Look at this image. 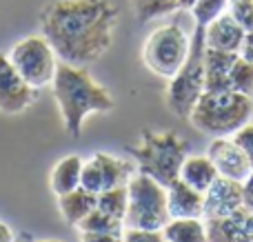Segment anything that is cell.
I'll return each instance as SVG.
<instances>
[{
	"mask_svg": "<svg viewBox=\"0 0 253 242\" xmlns=\"http://www.w3.org/2000/svg\"><path fill=\"white\" fill-rule=\"evenodd\" d=\"M118 9L111 0H51L40 11V29L58 60L84 67L114 42Z\"/></svg>",
	"mask_w": 253,
	"mask_h": 242,
	"instance_id": "1",
	"label": "cell"
},
{
	"mask_svg": "<svg viewBox=\"0 0 253 242\" xmlns=\"http://www.w3.org/2000/svg\"><path fill=\"white\" fill-rule=\"evenodd\" d=\"M51 87L62 116L65 131L74 138L83 133L84 120L91 114H107L114 109L111 93L102 84H98L84 67L58 62Z\"/></svg>",
	"mask_w": 253,
	"mask_h": 242,
	"instance_id": "2",
	"label": "cell"
},
{
	"mask_svg": "<svg viewBox=\"0 0 253 242\" xmlns=\"http://www.w3.org/2000/svg\"><path fill=\"white\" fill-rule=\"evenodd\" d=\"M253 116V98L238 91H205L193 107L191 124L213 138H229Z\"/></svg>",
	"mask_w": 253,
	"mask_h": 242,
	"instance_id": "3",
	"label": "cell"
},
{
	"mask_svg": "<svg viewBox=\"0 0 253 242\" xmlns=\"http://www.w3.org/2000/svg\"><path fill=\"white\" fill-rule=\"evenodd\" d=\"M187 151V140L173 131H144L138 145L131 147L138 171L151 176L162 187L178 180Z\"/></svg>",
	"mask_w": 253,
	"mask_h": 242,
	"instance_id": "4",
	"label": "cell"
},
{
	"mask_svg": "<svg viewBox=\"0 0 253 242\" xmlns=\"http://www.w3.org/2000/svg\"><path fill=\"white\" fill-rule=\"evenodd\" d=\"M205 27L196 25L187 60L178 69V74L169 78L167 87V107L178 118L189 120L198 98L205 93Z\"/></svg>",
	"mask_w": 253,
	"mask_h": 242,
	"instance_id": "5",
	"label": "cell"
},
{
	"mask_svg": "<svg viewBox=\"0 0 253 242\" xmlns=\"http://www.w3.org/2000/svg\"><path fill=\"white\" fill-rule=\"evenodd\" d=\"M167 209V187L153 180L147 173H133L126 185V229H144V231H162L169 222Z\"/></svg>",
	"mask_w": 253,
	"mask_h": 242,
	"instance_id": "6",
	"label": "cell"
},
{
	"mask_svg": "<svg viewBox=\"0 0 253 242\" xmlns=\"http://www.w3.org/2000/svg\"><path fill=\"white\" fill-rule=\"evenodd\" d=\"M189 47L191 38H187L182 27L162 25L147 38L142 47V60L156 76L173 78L187 60Z\"/></svg>",
	"mask_w": 253,
	"mask_h": 242,
	"instance_id": "7",
	"label": "cell"
},
{
	"mask_svg": "<svg viewBox=\"0 0 253 242\" xmlns=\"http://www.w3.org/2000/svg\"><path fill=\"white\" fill-rule=\"evenodd\" d=\"M7 56L29 87L42 89L53 82L58 56L44 36H27L18 40Z\"/></svg>",
	"mask_w": 253,
	"mask_h": 242,
	"instance_id": "8",
	"label": "cell"
},
{
	"mask_svg": "<svg viewBox=\"0 0 253 242\" xmlns=\"http://www.w3.org/2000/svg\"><path fill=\"white\" fill-rule=\"evenodd\" d=\"M135 169L131 162L123 158H116L109 154H93L87 162H83V173H80V187L91 194H100L116 187H126L133 178Z\"/></svg>",
	"mask_w": 253,
	"mask_h": 242,
	"instance_id": "9",
	"label": "cell"
},
{
	"mask_svg": "<svg viewBox=\"0 0 253 242\" xmlns=\"http://www.w3.org/2000/svg\"><path fill=\"white\" fill-rule=\"evenodd\" d=\"M36 100V89L22 80V76L11 65L9 56L0 53V111L2 114H20Z\"/></svg>",
	"mask_w": 253,
	"mask_h": 242,
	"instance_id": "10",
	"label": "cell"
},
{
	"mask_svg": "<svg viewBox=\"0 0 253 242\" xmlns=\"http://www.w3.org/2000/svg\"><path fill=\"white\" fill-rule=\"evenodd\" d=\"M207 156L211 158V162L218 169V176L229 178L236 182H245L251 176L253 167L249 158L245 156V151L233 142V138H213V142L209 145Z\"/></svg>",
	"mask_w": 253,
	"mask_h": 242,
	"instance_id": "11",
	"label": "cell"
},
{
	"mask_svg": "<svg viewBox=\"0 0 253 242\" xmlns=\"http://www.w3.org/2000/svg\"><path fill=\"white\" fill-rule=\"evenodd\" d=\"M242 207H245L242 182L218 176V180L205 191V216H202V220L231 216Z\"/></svg>",
	"mask_w": 253,
	"mask_h": 242,
	"instance_id": "12",
	"label": "cell"
},
{
	"mask_svg": "<svg viewBox=\"0 0 253 242\" xmlns=\"http://www.w3.org/2000/svg\"><path fill=\"white\" fill-rule=\"evenodd\" d=\"M209 242H253V213L247 207L224 218L205 220Z\"/></svg>",
	"mask_w": 253,
	"mask_h": 242,
	"instance_id": "13",
	"label": "cell"
},
{
	"mask_svg": "<svg viewBox=\"0 0 253 242\" xmlns=\"http://www.w3.org/2000/svg\"><path fill=\"white\" fill-rule=\"evenodd\" d=\"M167 209H169V218H202L205 194L178 178L167 185Z\"/></svg>",
	"mask_w": 253,
	"mask_h": 242,
	"instance_id": "14",
	"label": "cell"
},
{
	"mask_svg": "<svg viewBox=\"0 0 253 242\" xmlns=\"http://www.w3.org/2000/svg\"><path fill=\"white\" fill-rule=\"evenodd\" d=\"M245 34L247 31L233 20L231 13H222L205 27V44L209 49H218V51L238 53L242 40H245Z\"/></svg>",
	"mask_w": 253,
	"mask_h": 242,
	"instance_id": "15",
	"label": "cell"
},
{
	"mask_svg": "<svg viewBox=\"0 0 253 242\" xmlns=\"http://www.w3.org/2000/svg\"><path fill=\"white\" fill-rule=\"evenodd\" d=\"M238 53L218 51V49H205V91H227L231 67Z\"/></svg>",
	"mask_w": 253,
	"mask_h": 242,
	"instance_id": "16",
	"label": "cell"
},
{
	"mask_svg": "<svg viewBox=\"0 0 253 242\" xmlns=\"http://www.w3.org/2000/svg\"><path fill=\"white\" fill-rule=\"evenodd\" d=\"M180 180L189 187L205 194L215 180H218V169L211 162L209 156H187L180 167Z\"/></svg>",
	"mask_w": 253,
	"mask_h": 242,
	"instance_id": "17",
	"label": "cell"
},
{
	"mask_svg": "<svg viewBox=\"0 0 253 242\" xmlns=\"http://www.w3.org/2000/svg\"><path fill=\"white\" fill-rule=\"evenodd\" d=\"M96 204H98V196L83 189V187H78V189L69 191V194H65V196H58L60 216L65 218V222H69V225H78L89 211L96 209Z\"/></svg>",
	"mask_w": 253,
	"mask_h": 242,
	"instance_id": "18",
	"label": "cell"
},
{
	"mask_svg": "<svg viewBox=\"0 0 253 242\" xmlns=\"http://www.w3.org/2000/svg\"><path fill=\"white\" fill-rule=\"evenodd\" d=\"M80 173H83V158L80 156H65L58 160L51 171V191L56 196H65L80 187Z\"/></svg>",
	"mask_w": 253,
	"mask_h": 242,
	"instance_id": "19",
	"label": "cell"
},
{
	"mask_svg": "<svg viewBox=\"0 0 253 242\" xmlns=\"http://www.w3.org/2000/svg\"><path fill=\"white\" fill-rule=\"evenodd\" d=\"M165 242H209L202 218H171L162 227Z\"/></svg>",
	"mask_w": 253,
	"mask_h": 242,
	"instance_id": "20",
	"label": "cell"
},
{
	"mask_svg": "<svg viewBox=\"0 0 253 242\" xmlns=\"http://www.w3.org/2000/svg\"><path fill=\"white\" fill-rule=\"evenodd\" d=\"M76 227L80 229V234H107V231H123L125 229L123 220L100 211L98 207L93 209V211H89Z\"/></svg>",
	"mask_w": 253,
	"mask_h": 242,
	"instance_id": "21",
	"label": "cell"
},
{
	"mask_svg": "<svg viewBox=\"0 0 253 242\" xmlns=\"http://www.w3.org/2000/svg\"><path fill=\"white\" fill-rule=\"evenodd\" d=\"M131 7L140 22H147L180 9V0H131Z\"/></svg>",
	"mask_w": 253,
	"mask_h": 242,
	"instance_id": "22",
	"label": "cell"
},
{
	"mask_svg": "<svg viewBox=\"0 0 253 242\" xmlns=\"http://www.w3.org/2000/svg\"><path fill=\"white\" fill-rule=\"evenodd\" d=\"M96 207L100 209V211L109 213V216L118 218V220H125V213H126V187H116V189L100 191V194H98V204Z\"/></svg>",
	"mask_w": 253,
	"mask_h": 242,
	"instance_id": "23",
	"label": "cell"
},
{
	"mask_svg": "<svg viewBox=\"0 0 253 242\" xmlns=\"http://www.w3.org/2000/svg\"><path fill=\"white\" fill-rule=\"evenodd\" d=\"M229 87H231V91L253 98V62L245 60L240 56L236 58V62L231 67V76H229Z\"/></svg>",
	"mask_w": 253,
	"mask_h": 242,
	"instance_id": "24",
	"label": "cell"
},
{
	"mask_svg": "<svg viewBox=\"0 0 253 242\" xmlns=\"http://www.w3.org/2000/svg\"><path fill=\"white\" fill-rule=\"evenodd\" d=\"M231 0H196L191 4V16L196 20L198 27H207L209 22H213L215 18H220L222 13H227V7Z\"/></svg>",
	"mask_w": 253,
	"mask_h": 242,
	"instance_id": "25",
	"label": "cell"
},
{
	"mask_svg": "<svg viewBox=\"0 0 253 242\" xmlns=\"http://www.w3.org/2000/svg\"><path fill=\"white\" fill-rule=\"evenodd\" d=\"M229 13L245 31H253V0H231Z\"/></svg>",
	"mask_w": 253,
	"mask_h": 242,
	"instance_id": "26",
	"label": "cell"
},
{
	"mask_svg": "<svg viewBox=\"0 0 253 242\" xmlns=\"http://www.w3.org/2000/svg\"><path fill=\"white\" fill-rule=\"evenodd\" d=\"M231 138H233V142L245 151V156L249 158V162L253 167V122H247L245 127H240Z\"/></svg>",
	"mask_w": 253,
	"mask_h": 242,
	"instance_id": "27",
	"label": "cell"
},
{
	"mask_svg": "<svg viewBox=\"0 0 253 242\" xmlns=\"http://www.w3.org/2000/svg\"><path fill=\"white\" fill-rule=\"evenodd\" d=\"M125 242H165L162 231H144V229H126L123 231Z\"/></svg>",
	"mask_w": 253,
	"mask_h": 242,
	"instance_id": "28",
	"label": "cell"
},
{
	"mask_svg": "<svg viewBox=\"0 0 253 242\" xmlns=\"http://www.w3.org/2000/svg\"><path fill=\"white\" fill-rule=\"evenodd\" d=\"M123 231H107V234H83V242H125Z\"/></svg>",
	"mask_w": 253,
	"mask_h": 242,
	"instance_id": "29",
	"label": "cell"
},
{
	"mask_svg": "<svg viewBox=\"0 0 253 242\" xmlns=\"http://www.w3.org/2000/svg\"><path fill=\"white\" fill-rule=\"evenodd\" d=\"M238 56L245 58V60H249V62H253V31H247V34H245V40H242V44H240Z\"/></svg>",
	"mask_w": 253,
	"mask_h": 242,
	"instance_id": "30",
	"label": "cell"
},
{
	"mask_svg": "<svg viewBox=\"0 0 253 242\" xmlns=\"http://www.w3.org/2000/svg\"><path fill=\"white\" fill-rule=\"evenodd\" d=\"M242 200H245V207L253 213V171H251V176L242 182Z\"/></svg>",
	"mask_w": 253,
	"mask_h": 242,
	"instance_id": "31",
	"label": "cell"
},
{
	"mask_svg": "<svg viewBox=\"0 0 253 242\" xmlns=\"http://www.w3.org/2000/svg\"><path fill=\"white\" fill-rule=\"evenodd\" d=\"M0 242H16L11 227H9L7 222H2V220H0Z\"/></svg>",
	"mask_w": 253,
	"mask_h": 242,
	"instance_id": "32",
	"label": "cell"
},
{
	"mask_svg": "<svg viewBox=\"0 0 253 242\" xmlns=\"http://www.w3.org/2000/svg\"><path fill=\"white\" fill-rule=\"evenodd\" d=\"M193 2H196V0H180V7H182V9H191Z\"/></svg>",
	"mask_w": 253,
	"mask_h": 242,
	"instance_id": "33",
	"label": "cell"
},
{
	"mask_svg": "<svg viewBox=\"0 0 253 242\" xmlns=\"http://www.w3.org/2000/svg\"><path fill=\"white\" fill-rule=\"evenodd\" d=\"M38 242H60V240H38Z\"/></svg>",
	"mask_w": 253,
	"mask_h": 242,
	"instance_id": "34",
	"label": "cell"
}]
</instances>
